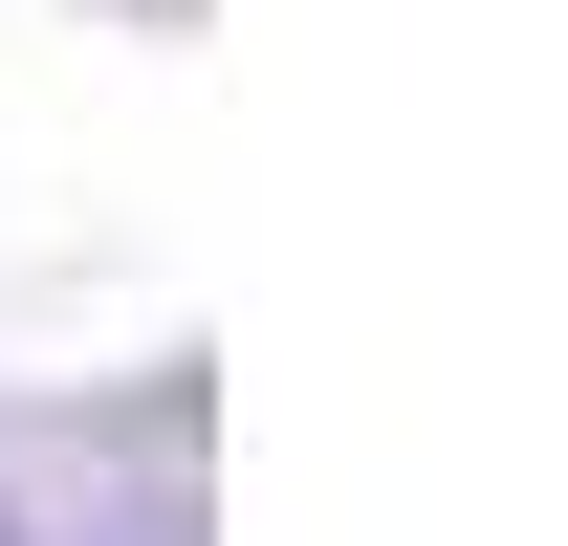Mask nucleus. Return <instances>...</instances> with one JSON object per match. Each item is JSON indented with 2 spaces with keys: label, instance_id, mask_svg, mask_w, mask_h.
<instances>
[{
  "label": "nucleus",
  "instance_id": "obj_1",
  "mask_svg": "<svg viewBox=\"0 0 568 546\" xmlns=\"http://www.w3.org/2000/svg\"><path fill=\"white\" fill-rule=\"evenodd\" d=\"M0 546H22V525H0Z\"/></svg>",
  "mask_w": 568,
  "mask_h": 546
}]
</instances>
